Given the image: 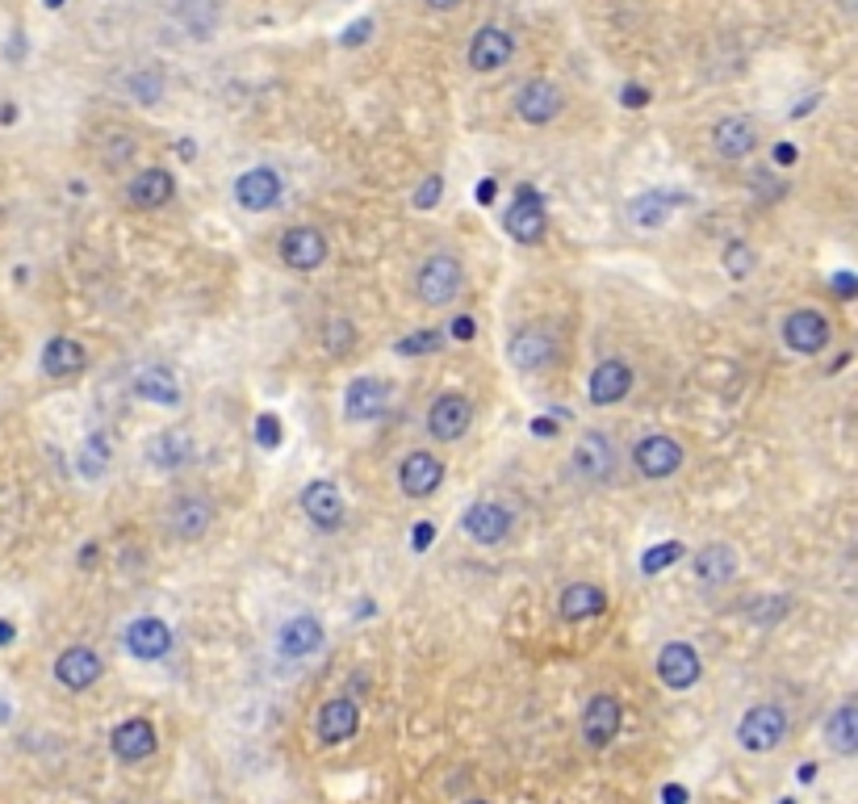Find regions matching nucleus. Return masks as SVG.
<instances>
[{"label": "nucleus", "mask_w": 858, "mask_h": 804, "mask_svg": "<svg viewBox=\"0 0 858 804\" xmlns=\"http://www.w3.org/2000/svg\"><path fill=\"white\" fill-rule=\"evenodd\" d=\"M322 645V624L315 617H294L281 629V654L285 658H310Z\"/></svg>", "instance_id": "obj_33"}, {"label": "nucleus", "mask_w": 858, "mask_h": 804, "mask_svg": "<svg viewBox=\"0 0 858 804\" xmlns=\"http://www.w3.org/2000/svg\"><path fill=\"white\" fill-rule=\"evenodd\" d=\"M81 562H84V565L97 562V545H84V549H81Z\"/></svg>", "instance_id": "obj_54"}, {"label": "nucleus", "mask_w": 858, "mask_h": 804, "mask_svg": "<svg viewBox=\"0 0 858 804\" xmlns=\"http://www.w3.org/2000/svg\"><path fill=\"white\" fill-rule=\"evenodd\" d=\"M126 88H131V97H135L138 106H156L163 97V76H156V72H135L126 81Z\"/></svg>", "instance_id": "obj_38"}, {"label": "nucleus", "mask_w": 858, "mask_h": 804, "mask_svg": "<svg viewBox=\"0 0 858 804\" xmlns=\"http://www.w3.org/2000/svg\"><path fill=\"white\" fill-rule=\"evenodd\" d=\"M390 402H394V386L385 377H352L344 390V415L352 424H373L390 411Z\"/></svg>", "instance_id": "obj_5"}, {"label": "nucleus", "mask_w": 858, "mask_h": 804, "mask_svg": "<svg viewBox=\"0 0 858 804\" xmlns=\"http://www.w3.org/2000/svg\"><path fill=\"white\" fill-rule=\"evenodd\" d=\"M444 483V461L428 449H415V453L403 456V465H399V486H403L406 499H428L436 495Z\"/></svg>", "instance_id": "obj_11"}, {"label": "nucleus", "mask_w": 858, "mask_h": 804, "mask_svg": "<svg viewBox=\"0 0 858 804\" xmlns=\"http://www.w3.org/2000/svg\"><path fill=\"white\" fill-rule=\"evenodd\" d=\"M424 4H428V9H436V13H449V9H456L461 0H424Z\"/></svg>", "instance_id": "obj_52"}, {"label": "nucleus", "mask_w": 858, "mask_h": 804, "mask_svg": "<svg viewBox=\"0 0 858 804\" xmlns=\"http://www.w3.org/2000/svg\"><path fill=\"white\" fill-rule=\"evenodd\" d=\"M565 97L557 84L549 81H528L519 84V93H515V113L528 122V126H549L557 113H562Z\"/></svg>", "instance_id": "obj_14"}, {"label": "nucleus", "mask_w": 858, "mask_h": 804, "mask_svg": "<svg viewBox=\"0 0 858 804\" xmlns=\"http://www.w3.org/2000/svg\"><path fill=\"white\" fill-rule=\"evenodd\" d=\"M620 97H624V106H633V109L649 106V93H645V88H637V84H633V88H624Z\"/></svg>", "instance_id": "obj_47"}, {"label": "nucleus", "mask_w": 858, "mask_h": 804, "mask_svg": "<svg viewBox=\"0 0 858 804\" xmlns=\"http://www.w3.org/2000/svg\"><path fill=\"white\" fill-rule=\"evenodd\" d=\"M106 465H109V440L101 436V431H93V440L84 444V453H81L84 478H101V474H106Z\"/></svg>", "instance_id": "obj_37"}, {"label": "nucleus", "mask_w": 858, "mask_h": 804, "mask_svg": "<svg viewBox=\"0 0 858 804\" xmlns=\"http://www.w3.org/2000/svg\"><path fill=\"white\" fill-rule=\"evenodd\" d=\"M633 365L628 361H620V356H608V361H599L595 369H590V381H587V394L595 406H616L620 399H628V390H633Z\"/></svg>", "instance_id": "obj_12"}, {"label": "nucleus", "mask_w": 858, "mask_h": 804, "mask_svg": "<svg viewBox=\"0 0 858 804\" xmlns=\"http://www.w3.org/2000/svg\"><path fill=\"white\" fill-rule=\"evenodd\" d=\"M47 4H51V9H59V4H63V0H47Z\"/></svg>", "instance_id": "obj_56"}, {"label": "nucleus", "mask_w": 858, "mask_h": 804, "mask_svg": "<svg viewBox=\"0 0 858 804\" xmlns=\"http://www.w3.org/2000/svg\"><path fill=\"white\" fill-rule=\"evenodd\" d=\"M474 331H478V327H474V319H469V315L453 319V340H474Z\"/></svg>", "instance_id": "obj_46"}, {"label": "nucleus", "mask_w": 858, "mask_h": 804, "mask_svg": "<svg viewBox=\"0 0 858 804\" xmlns=\"http://www.w3.org/2000/svg\"><path fill=\"white\" fill-rule=\"evenodd\" d=\"M126 649L135 654L138 662H160L163 654L172 649V633H168V624L156 617H143L135 624H126Z\"/></svg>", "instance_id": "obj_24"}, {"label": "nucleus", "mask_w": 858, "mask_h": 804, "mask_svg": "<svg viewBox=\"0 0 858 804\" xmlns=\"http://www.w3.org/2000/svg\"><path fill=\"white\" fill-rule=\"evenodd\" d=\"M603 608H608V595H603V587H595V583H569V587L562 590V599H557V612H562V620H569V624L599 617Z\"/></svg>", "instance_id": "obj_32"}, {"label": "nucleus", "mask_w": 858, "mask_h": 804, "mask_svg": "<svg viewBox=\"0 0 858 804\" xmlns=\"http://www.w3.org/2000/svg\"><path fill=\"white\" fill-rule=\"evenodd\" d=\"M461 528L474 545H503L515 528V515H511L507 503H494V499H478L469 503L465 515H461Z\"/></svg>", "instance_id": "obj_7"}, {"label": "nucleus", "mask_w": 858, "mask_h": 804, "mask_svg": "<svg viewBox=\"0 0 858 804\" xmlns=\"http://www.w3.org/2000/svg\"><path fill=\"white\" fill-rule=\"evenodd\" d=\"M783 738H787V712L779 704H753L737 724V742L753 754L775 751V746H783Z\"/></svg>", "instance_id": "obj_2"}, {"label": "nucleus", "mask_w": 858, "mask_h": 804, "mask_svg": "<svg viewBox=\"0 0 858 804\" xmlns=\"http://www.w3.org/2000/svg\"><path fill=\"white\" fill-rule=\"evenodd\" d=\"M256 440H260L265 449H277V444H281V419L265 411V415L256 419Z\"/></svg>", "instance_id": "obj_42"}, {"label": "nucleus", "mask_w": 858, "mask_h": 804, "mask_svg": "<svg viewBox=\"0 0 858 804\" xmlns=\"http://www.w3.org/2000/svg\"><path fill=\"white\" fill-rule=\"evenodd\" d=\"M800 779H805V783H812V779H817V767H812V763H805V767H800Z\"/></svg>", "instance_id": "obj_55"}, {"label": "nucleus", "mask_w": 858, "mask_h": 804, "mask_svg": "<svg viewBox=\"0 0 858 804\" xmlns=\"http://www.w3.org/2000/svg\"><path fill=\"white\" fill-rule=\"evenodd\" d=\"M674 206H678V193H662V188H649V193H637L633 202H628V222L633 227H641V231H662L666 222H671Z\"/></svg>", "instance_id": "obj_28"}, {"label": "nucleus", "mask_w": 858, "mask_h": 804, "mask_svg": "<svg viewBox=\"0 0 858 804\" xmlns=\"http://www.w3.org/2000/svg\"><path fill=\"white\" fill-rule=\"evenodd\" d=\"M474 197H478V206H494V197H499V185H494V181L486 176V181H478V193H474Z\"/></svg>", "instance_id": "obj_45"}, {"label": "nucleus", "mask_w": 858, "mask_h": 804, "mask_svg": "<svg viewBox=\"0 0 858 804\" xmlns=\"http://www.w3.org/2000/svg\"><path fill=\"white\" fill-rule=\"evenodd\" d=\"M352 344H356L352 319H327V327H322V349H327V356H348Z\"/></svg>", "instance_id": "obj_35"}, {"label": "nucleus", "mask_w": 858, "mask_h": 804, "mask_svg": "<svg viewBox=\"0 0 858 804\" xmlns=\"http://www.w3.org/2000/svg\"><path fill=\"white\" fill-rule=\"evenodd\" d=\"M532 431H537L540 440H549V436H557V424H553V419H537V424H532Z\"/></svg>", "instance_id": "obj_50"}, {"label": "nucleus", "mask_w": 858, "mask_h": 804, "mask_svg": "<svg viewBox=\"0 0 858 804\" xmlns=\"http://www.w3.org/2000/svg\"><path fill=\"white\" fill-rule=\"evenodd\" d=\"M281 176H277V168H247L240 181H235V202H240L243 210H252V215H265L272 206H281Z\"/></svg>", "instance_id": "obj_15"}, {"label": "nucleus", "mask_w": 858, "mask_h": 804, "mask_svg": "<svg viewBox=\"0 0 858 804\" xmlns=\"http://www.w3.org/2000/svg\"><path fill=\"white\" fill-rule=\"evenodd\" d=\"M172 197H176V181H172L168 168H143L135 181L126 185V202L135 210H160Z\"/></svg>", "instance_id": "obj_23"}, {"label": "nucleus", "mask_w": 858, "mask_h": 804, "mask_svg": "<svg viewBox=\"0 0 858 804\" xmlns=\"http://www.w3.org/2000/svg\"><path fill=\"white\" fill-rule=\"evenodd\" d=\"M356 729H360V708L348 696L327 699L319 708V738L327 746H344L348 738H356Z\"/></svg>", "instance_id": "obj_25"}, {"label": "nucleus", "mask_w": 858, "mask_h": 804, "mask_svg": "<svg viewBox=\"0 0 858 804\" xmlns=\"http://www.w3.org/2000/svg\"><path fill=\"white\" fill-rule=\"evenodd\" d=\"M507 361L519 374H544L557 361V340L544 327H519L507 340Z\"/></svg>", "instance_id": "obj_8"}, {"label": "nucleus", "mask_w": 858, "mask_h": 804, "mask_svg": "<svg viewBox=\"0 0 858 804\" xmlns=\"http://www.w3.org/2000/svg\"><path fill=\"white\" fill-rule=\"evenodd\" d=\"M135 394L151 406H181V381L172 377V369L147 365L135 374Z\"/></svg>", "instance_id": "obj_31"}, {"label": "nucleus", "mask_w": 858, "mask_h": 804, "mask_svg": "<svg viewBox=\"0 0 858 804\" xmlns=\"http://www.w3.org/2000/svg\"><path fill=\"white\" fill-rule=\"evenodd\" d=\"M13 642V624L9 620H0V645H9Z\"/></svg>", "instance_id": "obj_53"}, {"label": "nucleus", "mask_w": 858, "mask_h": 804, "mask_svg": "<svg viewBox=\"0 0 858 804\" xmlns=\"http://www.w3.org/2000/svg\"><path fill=\"white\" fill-rule=\"evenodd\" d=\"M511 54H515V38H511L503 26H482L474 34V42H469V68L474 72H499V68H507Z\"/></svg>", "instance_id": "obj_21"}, {"label": "nucleus", "mask_w": 858, "mask_h": 804, "mask_svg": "<svg viewBox=\"0 0 858 804\" xmlns=\"http://www.w3.org/2000/svg\"><path fill=\"white\" fill-rule=\"evenodd\" d=\"M131 160H135V138H131V134H122V131H113L109 134L106 163L109 168H122V163H131Z\"/></svg>", "instance_id": "obj_41"}, {"label": "nucleus", "mask_w": 858, "mask_h": 804, "mask_svg": "<svg viewBox=\"0 0 858 804\" xmlns=\"http://www.w3.org/2000/svg\"><path fill=\"white\" fill-rule=\"evenodd\" d=\"M503 227L515 243H540L544 231H549V215H544V197H540L532 185L515 188V202L507 206L503 215Z\"/></svg>", "instance_id": "obj_4"}, {"label": "nucleus", "mask_w": 858, "mask_h": 804, "mask_svg": "<svg viewBox=\"0 0 858 804\" xmlns=\"http://www.w3.org/2000/svg\"><path fill=\"white\" fill-rule=\"evenodd\" d=\"M616 444H612L608 431H583L578 444H574V456H569L574 474L587 478V483H608L616 474Z\"/></svg>", "instance_id": "obj_6"}, {"label": "nucleus", "mask_w": 858, "mask_h": 804, "mask_svg": "<svg viewBox=\"0 0 858 804\" xmlns=\"http://www.w3.org/2000/svg\"><path fill=\"white\" fill-rule=\"evenodd\" d=\"M214 524V503L206 495H181L168 508V528L176 540H201Z\"/></svg>", "instance_id": "obj_18"}, {"label": "nucleus", "mask_w": 858, "mask_h": 804, "mask_svg": "<svg viewBox=\"0 0 858 804\" xmlns=\"http://www.w3.org/2000/svg\"><path fill=\"white\" fill-rule=\"evenodd\" d=\"M662 796H666V804H687V792H683L678 783H671V788H666Z\"/></svg>", "instance_id": "obj_51"}, {"label": "nucleus", "mask_w": 858, "mask_h": 804, "mask_svg": "<svg viewBox=\"0 0 858 804\" xmlns=\"http://www.w3.org/2000/svg\"><path fill=\"white\" fill-rule=\"evenodd\" d=\"M753 265H758V256H753V247H746L741 240H733L724 247V272H728L733 281H746L753 272Z\"/></svg>", "instance_id": "obj_36"}, {"label": "nucleus", "mask_w": 858, "mask_h": 804, "mask_svg": "<svg viewBox=\"0 0 858 804\" xmlns=\"http://www.w3.org/2000/svg\"><path fill=\"white\" fill-rule=\"evenodd\" d=\"M461 285H465V268L456 256L449 252H436L428 256L424 265H419V277H415V294L424 306H449L456 294H461Z\"/></svg>", "instance_id": "obj_1"}, {"label": "nucleus", "mask_w": 858, "mask_h": 804, "mask_svg": "<svg viewBox=\"0 0 858 804\" xmlns=\"http://www.w3.org/2000/svg\"><path fill=\"white\" fill-rule=\"evenodd\" d=\"M88 369V352L72 336H54L42 349V374L47 377H76Z\"/></svg>", "instance_id": "obj_30"}, {"label": "nucleus", "mask_w": 858, "mask_h": 804, "mask_svg": "<svg viewBox=\"0 0 858 804\" xmlns=\"http://www.w3.org/2000/svg\"><path fill=\"white\" fill-rule=\"evenodd\" d=\"M101 658L88 649V645H72V649H63L59 658H54V679L68 687V692H84V687H93L97 679H101Z\"/></svg>", "instance_id": "obj_22"}, {"label": "nucleus", "mask_w": 858, "mask_h": 804, "mask_svg": "<svg viewBox=\"0 0 858 804\" xmlns=\"http://www.w3.org/2000/svg\"><path fill=\"white\" fill-rule=\"evenodd\" d=\"M431 536H436V528H431V524H415V549H428Z\"/></svg>", "instance_id": "obj_48"}, {"label": "nucleus", "mask_w": 858, "mask_h": 804, "mask_svg": "<svg viewBox=\"0 0 858 804\" xmlns=\"http://www.w3.org/2000/svg\"><path fill=\"white\" fill-rule=\"evenodd\" d=\"M440 344H444V340H440V331H431L428 327V331H410L406 340H399L394 352H399V356H428V352H436Z\"/></svg>", "instance_id": "obj_39"}, {"label": "nucleus", "mask_w": 858, "mask_h": 804, "mask_svg": "<svg viewBox=\"0 0 858 804\" xmlns=\"http://www.w3.org/2000/svg\"><path fill=\"white\" fill-rule=\"evenodd\" d=\"M469 419H474V402L465 394H440L428 411V431L436 440L453 444V440H461L469 431Z\"/></svg>", "instance_id": "obj_19"}, {"label": "nucleus", "mask_w": 858, "mask_h": 804, "mask_svg": "<svg viewBox=\"0 0 858 804\" xmlns=\"http://www.w3.org/2000/svg\"><path fill=\"white\" fill-rule=\"evenodd\" d=\"M678 558H683V545H678V540H666V545H653V549H645L641 570H645V574H658V570L674 565Z\"/></svg>", "instance_id": "obj_40"}, {"label": "nucleus", "mask_w": 858, "mask_h": 804, "mask_svg": "<svg viewBox=\"0 0 858 804\" xmlns=\"http://www.w3.org/2000/svg\"><path fill=\"white\" fill-rule=\"evenodd\" d=\"M712 147H716L721 160H746L758 147V131H753L750 118H721L712 126Z\"/></svg>", "instance_id": "obj_27"}, {"label": "nucleus", "mask_w": 858, "mask_h": 804, "mask_svg": "<svg viewBox=\"0 0 858 804\" xmlns=\"http://www.w3.org/2000/svg\"><path fill=\"white\" fill-rule=\"evenodd\" d=\"M633 465L641 470V478H649V483L674 478L683 470V444L674 436H666V431H649L633 449Z\"/></svg>", "instance_id": "obj_3"}, {"label": "nucleus", "mask_w": 858, "mask_h": 804, "mask_svg": "<svg viewBox=\"0 0 858 804\" xmlns=\"http://www.w3.org/2000/svg\"><path fill=\"white\" fill-rule=\"evenodd\" d=\"M160 746V738H156V724L147 721V717H135V721H122L113 729V754L122 758V763H143V758H151Z\"/></svg>", "instance_id": "obj_26"}, {"label": "nucleus", "mask_w": 858, "mask_h": 804, "mask_svg": "<svg viewBox=\"0 0 858 804\" xmlns=\"http://www.w3.org/2000/svg\"><path fill=\"white\" fill-rule=\"evenodd\" d=\"M620 721H624V708H620V699L612 692L590 696L587 712H583V738H587V746H595V751L612 746L620 733Z\"/></svg>", "instance_id": "obj_13"}, {"label": "nucleus", "mask_w": 858, "mask_h": 804, "mask_svg": "<svg viewBox=\"0 0 858 804\" xmlns=\"http://www.w3.org/2000/svg\"><path fill=\"white\" fill-rule=\"evenodd\" d=\"M440 188H444V181H440V176H431L428 185L415 193V206H419V210H431V206L440 202Z\"/></svg>", "instance_id": "obj_43"}, {"label": "nucleus", "mask_w": 858, "mask_h": 804, "mask_svg": "<svg viewBox=\"0 0 858 804\" xmlns=\"http://www.w3.org/2000/svg\"><path fill=\"white\" fill-rule=\"evenodd\" d=\"M833 290H837V294L855 297L858 294V277H855V272H837V277H833Z\"/></svg>", "instance_id": "obj_44"}, {"label": "nucleus", "mask_w": 858, "mask_h": 804, "mask_svg": "<svg viewBox=\"0 0 858 804\" xmlns=\"http://www.w3.org/2000/svg\"><path fill=\"white\" fill-rule=\"evenodd\" d=\"M277 256H281V265L294 268V272H319L327 265V235L319 227H290L281 235Z\"/></svg>", "instance_id": "obj_9"}, {"label": "nucleus", "mask_w": 858, "mask_h": 804, "mask_svg": "<svg viewBox=\"0 0 858 804\" xmlns=\"http://www.w3.org/2000/svg\"><path fill=\"white\" fill-rule=\"evenodd\" d=\"M699 674H703V662H699L696 645H687V642L662 645V654H658V679H662L671 692L696 687Z\"/></svg>", "instance_id": "obj_17"}, {"label": "nucleus", "mask_w": 858, "mask_h": 804, "mask_svg": "<svg viewBox=\"0 0 858 804\" xmlns=\"http://www.w3.org/2000/svg\"><path fill=\"white\" fill-rule=\"evenodd\" d=\"M779 804H796V801H779Z\"/></svg>", "instance_id": "obj_58"}, {"label": "nucleus", "mask_w": 858, "mask_h": 804, "mask_svg": "<svg viewBox=\"0 0 858 804\" xmlns=\"http://www.w3.org/2000/svg\"><path fill=\"white\" fill-rule=\"evenodd\" d=\"M825 742L837 754H858V704H842L825 721Z\"/></svg>", "instance_id": "obj_34"}, {"label": "nucleus", "mask_w": 858, "mask_h": 804, "mask_svg": "<svg viewBox=\"0 0 858 804\" xmlns=\"http://www.w3.org/2000/svg\"><path fill=\"white\" fill-rule=\"evenodd\" d=\"M691 574H696V583H703V587H721V583H728L733 574H737V553L728 549V545H703L696 558H691Z\"/></svg>", "instance_id": "obj_29"}, {"label": "nucleus", "mask_w": 858, "mask_h": 804, "mask_svg": "<svg viewBox=\"0 0 858 804\" xmlns=\"http://www.w3.org/2000/svg\"><path fill=\"white\" fill-rule=\"evenodd\" d=\"M143 456H147V465H151V470H160V474H181L188 461L197 456V444H193V436H188V431L163 428L147 440Z\"/></svg>", "instance_id": "obj_10"}, {"label": "nucleus", "mask_w": 858, "mask_h": 804, "mask_svg": "<svg viewBox=\"0 0 858 804\" xmlns=\"http://www.w3.org/2000/svg\"><path fill=\"white\" fill-rule=\"evenodd\" d=\"M465 804H490V801H465Z\"/></svg>", "instance_id": "obj_57"}, {"label": "nucleus", "mask_w": 858, "mask_h": 804, "mask_svg": "<svg viewBox=\"0 0 858 804\" xmlns=\"http://www.w3.org/2000/svg\"><path fill=\"white\" fill-rule=\"evenodd\" d=\"M783 344L792 352H800V356H817V352L830 344V322H825V315H817V310H792L783 319Z\"/></svg>", "instance_id": "obj_20"}, {"label": "nucleus", "mask_w": 858, "mask_h": 804, "mask_svg": "<svg viewBox=\"0 0 858 804\" xmlns=\"http://www.w3.org/2000/svg\"><path fill=\"white\" fill-rule=\"evenodd\" d=\"M302 511H306V520L319 533L344 528V495H340V486L327 483V478H319V483H310L302 490Z\"/></svg>", "instance_id": "obj_16"}, {"label": "nucleus", "mask_w": 858, "mask_h": 804, "mask_svg": "<svg viewBox=\"0 0 858 804\" xmlns=\"http://www.w3.org/2000/svg\"><path fill=\"white\" fill-rule=\"evenodd\" d=\"M775 163H783V168H787V163H796V147H792V143H779V147H775Z\"/></svg>", "instance_id": "obj_49"}]
</instances>
